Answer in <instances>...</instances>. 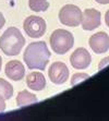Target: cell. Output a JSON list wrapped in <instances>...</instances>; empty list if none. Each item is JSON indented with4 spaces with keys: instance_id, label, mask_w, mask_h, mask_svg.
<instances>
[{
    "instance_id": "6",
    "label": "cell",
    "mask_w": 109,
    "mask_h": 121,
    "mask_svg": "<svg viewBox=\"0 0 109 121\" xmlns=\"http://www.w3.org/2000/svg\"><path fill=\"white\" fill-rule=\"evenodd\" d=\"M48 75L49 79L52 83L55 84H63L65 83L69 78V69H68L67 65L63 62L56 61L49 68L48 71Z\"/></svg>"
},
{
    "instance_id": "21",
    "label": "cell",
    "mask_w": 109,
    "mask_h": 121,
    "mask_svg": "<svg viewBox=\"0 0 109 121\" xmlns=\"http://www.w3.org/2000/svg\"><path fill=\"white\" fill-rule=\"evenodd\" d=\"M1 65H2V59H1V56H0V70H1Z\"/></svg>"
},
{
    "instance_id": "1",
    "label": "cell",
    "mask_w": 109,
    "mask_h": 121,
    "mask_svg": "<svg viewBox=\"0 0 109 121\" xmlns=\"http://www.w3.org/2000/svg\"><path fill=\"white\" fill-rule=\"evenodd\" d=\"M50 51L48 49L45 42H35L31 43L26 47L23 59L28 69L31 70H42L46 69V65L49 62Z\"/></svg>"
},
{
    "instance_id": "17",
    "label": "cell",
    "mask_w": 109,
    "mask_h": 121,
    "mask_svg": "<svg viewBox=\"0 0 109 121\" xmlns=\"http://www.w3.org/2000/svg\"><path fill=\"white\" fill-rule=\"evenodd\" d=\"M6 109V99L2 96H0V113L3 112Z\"/></svg>"
},
{
    "instance_id": "4",
    "label": "cell",
    "mask_w": 109,
    "mask_h": 121,
    "mask_svg": "<svg viewBox=\"0 0 109 121\" xmlns=\"http://www.w3.org/2000/svg\"><path fill=\"white\" fill-rule=\"evenodd\" d=\"M59 20L63 25L78 26L82 20V11L78 7L74 4H65L59 11Z\"/></svg>"
},
{
    "instance_id": "14",
    "label": "cell",
    "mask_w": 109,
    "mask_h": 121,
    "mask_svg": "<svg viewBox=\"0 0 109 121\" xmlns=\"http://www.w3.org/2000/svg\"><path fill=\"white\" fill-rule=\"evenodd\" d=\"M13 95V87L12 85L7 82L6 80L0 79V96H2L4 99H10Z\"/></svg>"
},
{
    "instance_id": "2",
    "label": "cell",
    "mask_w": 109,
    "mask_h": 121,
    "mask_svg": "<svg viewBox=\"0 0 109 121\" xmlns=\"http://www.w3.org/2000/svg\"><path fill=\"white\" fill-rule=\"evenodd\" d=\"M25 44V38L20 32L19 28L11 27L7 28V31L0 37V49L6 56H17L21 52L23 46Z\"/></svg>"
},
{
    "instance_id": "7",
    "label": "cell",
    "mask_w": 109,
    "mask_h": 121,
    "mask_svg": "<svg viewBox=\"0 0 109 121\" xmlns=\"http://www.w3.org/2000/svg\"><path fill=\"white\" fill-rule=\"evenodd\" d=\"M82 27L84 31H93L100 25V12L95 9H87L82 13Z\"/></svg>"
},
{
    "instance_id": "18",
    "label": "cell",
    "mask_w": 109,
    "mask_h": 121,
    "mask_svg": "<svg viewBox=\"0 0 109 121\" xmlns=\"http://www.w3.org/2000/svg\"><path fill=\"white\" fill-rule=\"evenodd\" d=\"M4 23H6V19H4V17L2 15V13L0 12V30H1V28L3 27Z\"/></svg>"
},
{
    "instance_id": "15",
    "label": "cell",
    "mask_w": 109,
    "mask_h": 121,
    "mask_svg": "<svg viewBox=\"0 0 109 121\" xmlns=\"http://www.w3.org/2000/svg\"><path fill=\"white\" fill-rule=\"evenodd\" d=\"M90 79V75L86 73H75L74 75L72 76V79H71V85L74 86V85L78 84V83H81V82L85 81V80Z\"/></svg>"
},
{
    "instance_id": "20",
    "label": "cell",
    "mask_w": 109,
    "mask_h": 121,
    "mask_svg": "<svg viewBox=\"0 0 109 121\" xmlns=\"http://www.w3.org/2000/svg\"><path fill=\"white\" fill-rule=\"evenodd\" d=\"M96 2L100 3V4H108L109 3V0H95Z\"/></svg>"
},
{
    "instance_id": "3",
    "label": "cell",
    "mask_w": 109,
    "mask_h": 121,
    "mask_svg": "<svg viewBox=\"0 0 109 121\" xmlns=\"http://www.w3.org/2000/svg\"><path fill=\"white\" fill-rule=\"evenodd\" d=\"M49 42H50V47L53 52L58 55H64L73 47L74 37L72 33H70L69 31L59 28L52 32Z\"/></svg>"
},
{
    "instance_id": "10",
    "label": "cell",
    "mask_w": 109,
    "mask_h": 121,
    "mask_svg": "<svg viewBox=\"0 0 109 121\" xmlns=\"http://www.w3.org/2000/svg\"><path fill=\"white\" fill-rule=\"evenodd\" d=\"M4 73L10 80L20 81L24 78L25 68H24L22 62H20L19 60H11L6 65Z\"/></svg>"
},
{
    "instance_id": "9",
    "label": "cell",
    "mask_w": 109,
    "mask_h": 121,
    "mask_svg": "<svg viewBox=\"0 0 109 121\" xmlns=\"http://www.w3.org/2000/svg\"><path fill=\"white\" fill-rule=\"evenodd\" d=\"M90 47L95 54H105L109 49V36L105 32H98L90 38Z\"/></svg>"
},
{
    "instance_id": "5",
    "label": "cell",
    "mask_w": 109,
    "mask_h": 121,
    "mask_svg": "<svg viewBox=\"0 0 109 121\" xmlns=\"http://www.w3.org/2000/svg\"><path fill=\"white\" fill-rule=\"evenodd\" d=\"M24 31L27 34V36L32 38H38L42 37L46 32V22L44 19L36 15H31L26 17L23 23Z\"/></svg>"
},
{
    "instance_id": "11",
    "label": "cell",
    "mask_w": 109,
    "mask_h": 121,
    "mask_svg": "<svg viewBox=\"0 0 109 121\" xmlns=\"http://www.w3.org/2000/svg\"><path fill=\"white\" fill-rule=\"evenodd\" d=\"M26 84L33 91H43L46 86V79L42 72H32L26 76Z\"/></svg>"
},
{
    "instance_id": "8",
    "label": "cell",
    "mask_w": 109,
    "mask_h": 121,
    "mask_svg": "<svg viewBox=\"0 0 109 121\" xmlns=\"http://www.w3.org/2000/svg\"><path fill=\"white\" fill-rule=\"evenodd\" d=\"M91 55L90 52L85 49V48H78L76 50H74L70 58V62L72 67L76 70H84L88 68L91 65Z\"/></svg>"
},
{
    "instance_id": "13",
    "label": "cell",
    "mask_w": 109,
    "mask_h": 121,
    "mask_svg": "<svg viewBox=\"0 0 109 121\" xmlns=\"http://www.w3.org/2000/svg\"><path fill=\"white\" fill-rule=\"evenodd\" d=\"M28 7L35 12H43L49 8V2L47 0H28Z\"/></svg>"
},
{
    "instance_id": "16",
    "label": "cell",
    "mask_w": 109,
    "mask_h": 121,
    "mask_svg": "<svg viewBox=\"0 0 109 121\" xmlns=\"http://www.w3.org/2000/svg\"><path fill=\"white\" fill-rule=\"evenodd\" d=\"M108 65H109V57H106V58H104V59L99 62L98 69H99V70H101V69H104V68L107 67Z\"/></svg>"
},
{
    "instance_id": "12",
    "label": "cell",
    "mask_w": 109,
    "mask_h": 121,
    "mask_svg": "<svg viewBox=\"0 0 109 121\" xmlns=\"http://www.w3.org/2000/svg\"><path fill=\"white\" fill-rule=\"evenodd\" d=\"M37 103V97L33 93L28 92L27 90L21 91L17 96V105L19 107H25L27 105Z\"/></svg>"
},
{
    "instance_id": "19",
    "label": "cell",
    "mask_w": 109,
    "mask_h": 121,
    "mask_svg": "<svg viewBox=\"0 0 109 121\" xmlns=\"http://www.w3.org/2000/svg\"><path fill=\"white\" fill-rule=\"evenodd\" d=\"M105 22H106L107 26L109 27V10L106 12V14H105Z\"/></svg>"
}]
</instances>
